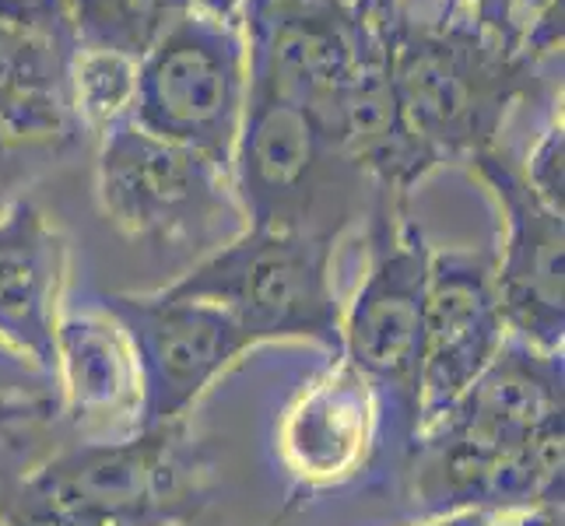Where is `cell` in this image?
Here are the masks:
<instances>
[{"mask_svg":"<svg viewBox=\"0 0 565 526\" xmlns=\"http://www.w3.org/2000/svg\"><path fill=\"white\" fill-rule=\"evenodd\" d=\"M541 4L544 0H433V8L460 14L516 50L523 46V32H527V22Z\"/></svg>","mask_w":565,"mask_h":526,"instance_id":"44dd1931","label":"cell"},{"mask_svg":"<svg viewBox=\"0 0 565 526\" xmlns=\"http://www.w3.org/2000/svg\"><path fill=\"white\" fill-rule=\"evenodd\" d=\"M249 88L306 106L323 124L380 43V0H243Z\"/></svg>","mask_w":565,"mask_h":526,"instance_id":"ba28073f","label":"cell"},{"mask_svg":"<svg viewBox=\"0 0 565 526\" xmlns=\"http://www.w3.org/2000/svg\"><path fill=\"white\" fill-rule=\"evenodd\" d=\"M499 207L502 246L492 253L495 288L510 334L541 351L565 347V214L544 207L523 183L520 162L502 144L463 162Z\"/></svg>","mask_w":565,"mask_h":526,"instance_id":"30bf717a","label":"cell"},{"mask_svg":"<svg viewBox=\"0 0 565 526\" xmlns=\"http://www.w3.org/2000/svg\"><path fill=\"white\" fill-rule=\"evenodd\" d=\"M0 22L74 43L67 25V0H0Z\"/></svg>","mask_w":565,"mask_h":526,"instance_id":"603a6c76","label":"cell"},{"mask_svg":"<svg viewBox=\"0 0 565 526\" xmlns=\"http://www.w3.org/2000/svg\"><path fill=\"white\" fill-rule=\"evenodd\" d=\"M369 264L355 299L341 316V362L369 383L380 400V425L390 428L404 460L422 428V344L428 253L412 207L376 201L365 222Z\"/></svg>","mask_w":565,"mask_h":526,"instance_id":"277c9868","label":"cell"},{"mask_svg":"<svg viewBox=\"0 0 565 526\" xmlns=\"http://www.w3.org/2000/svg\"><path fill=\"white\" fill-rule=\"evenodd\" d=\"M67 154V148L46 138H35L32 130L18 127L0 112V211L25 197V190L53 169Z\"/></svg>","mask_w":565,"mask_h":526,"instance_id":"ffe728a7","label":"cell"},{"mask_svg":"<svg viewBox=\"0 0 565 526\" xmlns=\"http://www.w3.org/2000/svg\"><path fill=\"white\" fill-rule=\"evenodd\" d=\"M198 8H204V11H211V14L225 18V22H239L243 0H198Z\"/></svg>","mask_w":565,"mask_h":526,"instance_id":"f1b7e54d","label":"cell"},{"mask_svg":"<svg viewBox=\"0 0 565 526\" xmlns=\"http://www.w3.org/2000/svg\"><path fill=\"white\" fill-rule=\"evenodd\" d=\"M495 516L489 513H454V516H439V519H425L422 526H492Z\"/></svg>","mask_w":565,"mask_h":526,"instance_id":"83f0119b","label":"cell"},{"mask_svg":"<svg viewBox=\"0 0 565 526\" xmlns=\"http://www.w3.org/2000/svg\"><path fill=\"white\" fill-rule=\"evenodd\" d=\"M211 502V453L186 421L56 450L0 505L39 516L186 526Z\"/></svg>","mask_w":565,"mask_h":526,"instance_id":"7a4b0ae2","label":"cell"},{"mask_svg":"<svg viewBox=\"0 0 565 526\" xmlns=\"http://www.w3.org/2000/svg\"><path fill=\"white\" fill-rule=\"evenodd\" d=\"M74 43L0 22V112L61 148L82 141L71 106Z\"/></svg>","mask_w":565,"mask_h":526,"instance_id":"e0dca14e","label":"cell"},{"mask_svg":"<svg viewBox=\"0 0 565 526\" xmlns=\"http://www.w3.org/2000/svg\"><path fill=\"white\" fill-rule=\"evenodd\" d=\"M246 95L249 64L239 22L193 8L141 56L130 124L201 151L228 172Z\"/></svg>","mask_w":565,"mask_h":526,"instance_id":"52a82bcc","label":"cell"},{"mask_svg":"<svg viewBox=\"0 0 565 526\" xmlns=\"http://www.w3.org/2000/svg\"><path fill=\"white\" fill-rule=\"evenodd\" d=\"M246 228L341 239L369 222L376 190L313 112L275 92L249 88L228 165Z\"/></svg>","mask_w":565,"mask_h":526,"instance_id":"3957f363","label":"cell"},{"mask_svg":"<svg viewBox=\"0 0 565 526\" xmlns=\"http://www.w3.org/2000/svg\"><path fill=\"white\" fill-rule=\"evenodd\" d=\"M95 193L106 218L151 249L222 246L246 228L228 172L130 120L99 138Z\"/></svg>","mask_w":565,"mask_h":526,"instance_id":"8992f818","label":"cell"},{"mask_svg":"<svg viewBox=\"0 0 565 526\" xmlns=\"http://www.w3.org/2000/svg\"><path fill=\"white\" fill-rule=\"evenodd\" d=\"M103 309L130 341L141 379L138 428L186 421L207 389L257 344L225 309L159 291H113Z\"/></svg>","mask_w":565,"mask_h":526,"instance_id":"9c48e42d","label":"cell"},{"mask_svg":"<svg viewBox=\"0 0 565 526\" xmlns=\"http://www.w3.org/2000/svg\"><path fill=\"white\" fill-rule=\"evenodd\" d=\"M323 127L334 133L348 159L369 175L376 201L394 207H412V193L418 183H425L443 165L436 151L418 138V130L401 106L394 77H390L383 25L380 43L365 53V61L338 95Z\"/></svg>","mask_w":565,"mask_h":526,"instance_id":"4fadbf2b","label":"cell"},{"mask_svg":"<svg viewBox=\"0 0 565 526\" xmlns=\"http://www.w3.org/2000/svg\"><path fill=\"white\" fill-rule=\"evenodd\" d=\"M0 397H53L56 400V383L0 344Z\"/></svg>","mask_w":565,"mask_h":526,"instance_id":"cb8c5ba5","label":"cell"},{"mask_svg":"<svg viewBox=\"0 0 565 526\" xmlns=\"http://www.w3.org/2000/svg\"><path fill=\"white\" fill-rule=\"evenodd\" d=\"M198 8V0H67L74 46L109 50L141 64V56Z\"/></svg>","mask_w":565,"mask_h":526,"instance_id":"ac0fdd59","label":"cell"},{"mask_svg":"<svg viewBox=\"0 0 565 526\" xmlns=\"http://www.w3.org/2000/svg\"><path fill=\"white\" fill-rule=\"evenodd\" d=\"M61 418V400L53 397H0V436L22 432L32 425Z\"/></svg>","mask_w":565,"mask_h":526,"instance_id":"d4e9b609","label":"cell"},{"mask_svg":"<svg viewBox=\"0 0 565 526\" xmlns=\"http://www.w3.org/2000/svg\"><path fill=\"white\" fill-rule=\"evenodd\" d=\"M380 400L352 365L341 362L296 400L281 428V450L306 489H334L355 477L376 450Z\"/></svg>","mask_w":565,"mask_h":526,"instance_id":"9a60e30c","label":"cell"},{"mask_svg":"<svg viewBox=\"0 0 565 526\" xmlns=\"http://www.w3.org/2000/svg\"><path fill=\"white\" fill-rule=\"evenodd\" d=\"M0 526H151V523H109V519H71V516H39L0 505Z\"/></svg>","mask_w":565,"mask_h":526,"instance_id":"484cf974","label":"cell"},{"mask_svg":"<svg viewBox=\"0 0 565 526\" xmlns=\"http://www.w3.org/2000/svg\"><path fill=\"white\" fill-rule=\"evenodd\" d=\"M510 337L492 253L433 249L425 281L422 425L443 415Z\"/></svg>","mask_w":565,"mask_h":526,"instance_id":"8fae6325","label":"cell"},{"mask_svg":"<svg viewBox=\"0 0 565 526\" xmlns=\"http://www.w3.org/2000/svg\"><path fill=\"white\" fill-rule=\"evenodd\" d=\"M520 175L544 207L565 214V130L562 124H552L541 133L531 154L520 162Z\"/></svg>","mask_w":565,"mask_h":526,"instance_id":"7402d4cb","label":"cell"},{"mask_svg":"<svg viewBox=\"0 0 565 526\" xmlns=\"http://www.w3.org/2000/svg\"><path fill=\"white\" fill-rule=\"evenodd\" d=\"M138 99V64L109 50H82L71 56V106L82 133H103L130 120Z\"/></svg>","mask_w":565,"mask_h":526,"instance_id":"d6986e66","label":"cell"},{"mask_svg":"<svg viewBox=\"0 0 565 526\" xmlns=\"http://www.w3.org/2000/svg\"><path fill=\"white\" fill-rule=\"evenodd\" d=\"M56 400L61 415L92 432L113 439L138 428L141 379L130 341L106 309L64 316L56 326Z\"/></svg>","mask_w":565,"mask_h":526,"instance_id":"5bb4252c","label":"cell"},{"mask_svg":"<svg viewBox=\"0 0 565 526\" xmlns=\"http://www.w3.org/2000/svg\"><path fill=\"white\" fill-rule=\"evenodd\" d=\"M355 4H365V0H355Z\"/></svg>","mask_w":565,"mask_h":526,"instance_id":"f546056e","label":"cell"},{"mask_svg":"<svg viewBox=\"0 0 565 526\" xmlns=\"http://www.w3.org/2000/svg\"><path fill=\"white\" fill-rule=\"evenodd\" d=\"M380 25L401 106L443 165L495 148L513 106L548 82L527 53L460 14L383 0Z\"/></svg>","mask_w":565,"mask_h":526,"instance_id":"6da1fadb","label":"cell"},{"mask_svg":"<svg viewBox=\"0 0 565 526\" xmlns=\"http://www.w3.org/2000/svg\"><path fill=\"white\" fill-rule=\"evenodd\" d=\"M67 270L71 243L43 207L22 197L0 211V344L50 379Z\"/></svg>","mask_w":565,"mask_h":526,"instance_id":"7c38bea8","label":"cell"},{"mask_svg":"<svg viewBox=\"0 0 565 526\" xmlns=\"http://www.w3.org/2000/svg\"><path fill=\"white\" fill-rule=\"evenodd\" d=\"M492 526H565L562 502H555V505H537V509L513 513V516H495Z\"/></svg>","mask_w":565,"mask_h":526,"instance_id":"4316f807","label":"cell"},{"mask_svg":"<svg viewBox=\"0 0 565 526\" xmlns=\"http://www.w3.org/2000/svg\"><path fill=\"white\" fill-rule=\"evenodd\" d=\"M334 249L338 239L327 236L243 228L166 291L225 309L253 344L306 341L338 358L344 302L334 285Z\"/></svg>","mask_w":565,"mask_h":526,"instance_id":"5b68a950","label":"cell"},{"mask_svg":"<svg viewBox=\"0 0 565 526\" xmlns=\"http://www.w3.org/2000/svg\"><path fill=\"white\" fill-rule=\"evenodd\" d=\"M436 418L499 450H513L565 418V355L510 334L484 373Z\"/></svg>","mask_w":565,"mask_h":526,"instance_id":"2e32d148","label":"cell"}]
</instances>
